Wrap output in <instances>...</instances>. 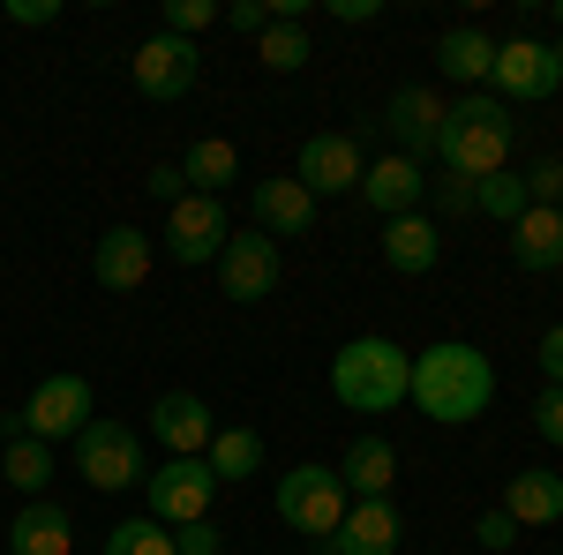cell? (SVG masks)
<instances>
[{
  "label": "cell",
  "instance_id": "obj_1",
  "mask_svg": "<svg viewBox=\"0 0 563 555\" xmlns=\"http://www.w3.org/2000/svg\"><path fill=\"white\" fill-rule=\"evenodd\" d=\"M496 398V360L466 338H443V345H421L413 353V384H406V406H421L429 421L443 428H466L488 413Z\"/></svg>",
  "mask_w": 563,
  "mask_h": 555
},
{
  "label": "cell",
  "instance_id": "obj_2",
  "mask_svg": "<svg viewBox=\"0 0 563 555\" xmlns=\"http://www.w3.org/2000/svg\"><path fill=\"white\" fill-rule=\"evenodd\" d=\"M511 143H519V121H511V106L504 98H459L451 113H443V135H435V158L451 180H488V173L511 166Z\"/></svg>",
  "mask_w": 563,
  "mask_h": 555
},
{
  "label": "cell",
  "instance_id": "obj_3",
  "mask_svg": "<svg viewBox=\"0 0 563 555\" xmlns=\"http://www.w3.org/2000/svg\"><path fill=\"white\" fill-rule=\"evenodd\" d=\"M406 384H413V353L398 338H346L331 353V398L346 406V413H398L406 406Z\"/></svg>",
  "mask_w": 563,
  "mask_h": 555
},
{
  "label": "cell",
  "instance_id": "obj_4",
  "mask_svg": "<svg viewBox=\"0 0 563 555\" xmlns=\"http://www.w3.org/2000/svg\"><path fill=\"white\" fill-rule=\"evenodd\" d=\"M278 518L301 533V541H331L339 533V518H346V480H339V466H294L286 480H278Z\"/></svg>",
  "mask_w": 563,
  "mask_h": 555
},
{
  "label": "cell",
  "instance_id": "obj_5",
  "mask_svg": "<svg viewBox=\"0 0 563 555\" xmlns=\"http://www.w3.org/2000/svg\"><path fill=\"white\" fill-rule=\"evenodd\" d=\"M76 473H84V488H98V496L143 488V435L121 428V421H90L76 435Z\"/></svg>",
  "mask_w": 563,
  "mask_h": 555
},
{
  "label": "cell",
  "instance_id": "obj_6",
  "mask_svg": "<svg viewBox=\"0 0 563 555\" xmlns=\"http://www.w3.org/2000/svg\"><path fill=\"white\" fill-rule=\"evenodd\" d=\"M143 503H151V518L174 533V525H196V518H211L218 503V473L203 466V458H166L158 473H143Z\"/></svg>",
  "mask_w": 563,
  "mask_h": 555
},
{
  "label": "cell",
  "instance_id": "obj_7",
  "mask_svg": "<svg viewBox=\"0 0 563 555\" xmlns=\"http://www.w3.org/2000/svg\"><path fill=\"white\" fill-rule=\"evenodd\" d=\"M196 76H203V53H196L188 38H166V31L143 38V45H135V60H129V84L143 90L151 106H180V98L196 90Z\"/></svg>",
  "mask_w": 563,
  "mask_h": 555
},
{
  "label": "cell",
  "instance_id": "obj_8",
  "mask_svg": "<svg viewBox=\"0 0 563 555\" xmlns=\"http://www.w3.org/2000/svg\"><path fill=\"white\" fill-rule=\"evenodd\" d=\"M15 428L38 435V443H76V435L90 428V384L84 376H45V384L23 398Z\"/></svg>",
  "mask_w": 563,
  "mask_h": 555
},
{
  "label": "cell",
  "instance_id": "obj_9",
  "mask_svg": "<svg viewBox=\"0 0 563 555\" xmlns=\"http://www.w3.org/2000/svg\"><path fill=\"white\" fill-rule=\"evenodd\" d=\"M233 241V218H225V196H180L166 211V256L174 263H218V248Z\"/></svg>",
  "mask_w": 563,
  "mask_h": 555
},
{
  "label": "cell",
  "instance_id": "obj_10",
  "mask_svg": "<svg viewBox=\"0 0 563 555\" xmlns=\"http://www.w3.org/2000/svg\"><path fill=\"white\" fill-rule=\"evenodd\" d=\"M211 270H218V286H225V300H271L278 278H286V256H278L271 233H233Z\"/></svg>",
  "mask_w": 563,
  "mask_h": 555
},
{
  "label": "cell",
  "instance_id": "obj_11",
  "mask_svg": "<svg viewBox=\"0 0 563 555\" xmlns=\"http://www.w3.org/2000/svg\"><path fill=\"white\" fill-rule=\"evenodd\" d=\"M488 84H496V98H504V106L556 98V90H563V76H556V45H541V38L496 45V68H488Z\"/></svg>",
  "mask_w": 563,
  "mask_h": 555
},
{
  "label": "cell",
  "instance_id": "obj_12",
  "mask_svg": "<svg viewBox=\"0 0 563 555\" xmlns=\"http://www.w3.org/2000/svg\"><path fill=\"white\" fill-rule=\"evenodd\" d=\"M361 173H368L361 143L339 135V129H323V135H308V143H301V173H294V180L323 203V196H353V188H361Z\"/></svg>",
  "mask_w": 563,
  "mask_h": 555
},
{
  "label": "cell",
  "instance_id": "obj_13",
  "mask_svg": "<svg viewBox=\"0 0 563 555\" xmlns=\"http://www.w3.org/2000/svg\"><path fill=\"white\" fill-rule=\"evenodd\" d=\"M443 98L435 90H421V84H406V90H390V106H384V129H390V143H398V158H435V135H443Z\"/></svg>",
  "mask_w": 563,
  "mask_h": 555
},
{
  "label": "cell",
  "instance_id": "obj_14",
  "mask_svg": "<svg viewBox=\"0 0 563 555\" xmlns=\"http://www.w3.org/2000/svg\"><path fill=\"white\" fill-rule=\"evenodd\" d=\"M151 263H158V241H151V233H135V225H106L98 248H90V278H98L106 293H135V286L151 278Z\"/></svg>",
  "mask_w": 563,
  "mask_h": 555
},
{
  "label": "cell",
  "instance_id": "obj_15",
  "mask_svg": "<svg viewBox=\"0 0 563 555\" xmlns=\"http://www.w3.org/2000/svg\"><path fill=\"white\" fill-rule=\"evenodd\" d=\"M398 541H406V518H398L390 496H376V503H346V518L323 541V555H398Z\"/></svg>",
  "mask_w": 563,
  "mask_h": 555
},
{
  "label": "cell",
  "instance_id": "obj_16",
  "mask_svg": "<svg viewBox=\"0 0 563 555\" xmlns=\"http://www.w3.org/2000/svg\"><path fill=\"white\" fill-rule=\"evenodd\" d=\"M151 435L166 443V458H203L218 421H211V406H203L196 390H166V398L151 406Z\"/></svg>",
  "mask_w": 563,
  "mask_h": 555
},
{
  "label": "cell",
  "instance_id": "obj_17",
  "mask_svg": "<svg viewBox=\"0 0 563 555\" xmlns=\"http://www.w3.org/2000/svg\"><path fill=\"white\" fill-rule=\"evenodd\" d=\"M249 211H256V233H271V241H301L308 225H316V196H308L294 173H271V180L249 188Z\"/></svg>",
  "mask_w": 563,
  "mask_h": 555
},
{
  "label": "cell",
  "instance_id": "obj_18",
  "mask_svg": "<svg viewBox=\"0 0 563 555\" xmlns=\"http://www.w3.org/2000/svg\"><path fill=\"white\" fill-rule=\"evenodd\" d=\"M496 511L511 518V525H556L563 518V473H549V466H526V473H511L504 480V503Z\"/></svg>",
  "mask_w": 563,
  "mask_h": 555
},
{
  "label": "cell",
  "instance_id": "obj_19",
  "mask_svg": "<svg viewBox=\"0 0 563 555\" xmlns=\"http://www.w3.org/2000/svg\"><path fill=\"white\" fill-rule=\"evenodd\" d=\"M384 263L398 270V278H429L435 263H443V233H435L421 211L384 218Z\"/></svg>",
  "mask_w": 563,
  "mask_h": 555
},
{
  "label": "cell",
  "instance_id": "obj_20",
  "mask_svg": "<svg viewBox=\"0 0 563 555\" xmlns=\"http://www.w3.org/2000/svg\"><path fill=\"white\" fill-rule=\"evenodd\" d=\"M339 480H346L353 503H376V496H390V480H398V451H390V435H353L346 458H339Z\"/></svg>",
  "mask_w": 563,
  "mask_h": 555
},
{
  "label": "cell",
  "instance_id": "obj_21",
  "mask_svg": "<svg viewBox=\"0 0 563 555\" xmlns=\"http://www.w3.org/2000/svg\"><path fill=\"white\" fill-rule=\"evenodd\" d=\"M0 480H8V488H23L31 503L53 488V443L23 435V428H15V413L0 421Z\"/></svg>",
  "mask_w": 563,
  "mask_h": 555
},
{
  "label": "cell",
  "instance_id": "obj_22",
  "mask_svg": "<svg viewBox=\"0 0 563 555\" xmlns=\"http://www.w3.org/2000/svg\"><path fill=\"white\" fill-rule=\"evenodd\" d=\"M8 555H76V518L60 503H23L15 525H8Z\"/></svg>",
  "mask_w": 563,
  "mask_h": 555
},
{
  "label": "cell",
  "instance_id": "obj_23",
  "mask_svg": "<svg viewBox=\"0 0 563 555\" xmlns=\"http://www.w3.org/2000/svg\"><path fill=\"white\" fill-rule=\"evenodd\" d=\"M421 188H429V180H421V166H413V158H398V151H390V158H376V166L361 173V196H368V211H384V218L421 211Z\"/></svg>",
  "mask_w": 563,
  "mask_h": 555
},
{
  "label": "cell",
  "instance_id": "obj_24",
  "mask_svg": "<svg viewBox=\"0 0 563 555\" xmlns=\"http://www.w3.org/2000/svg\"><path fill=\"white\" fill-rule=\"evenodd\" d=\"M511 263H519V270H541V278L563 270V211L556 203H533V211L511 225Z\"/></svg>",
  "mask_w": 563,
  "mask_h": 555
},
{
  "label": "cell",
  "instance_id": "obj_25",
  "mask_svg": "<svg viewBox=\"0 0 563 555\" xmlns=\"http://www.w3.org/2000/svg\"><path fill=\"white\" fill-rule=\"evenodd\" d=\"M180 180H188L196 196H225V188L241 180V151H233L225 135H196V143L180 151Z\"/></svg>",
  "mask_w": 563,
  "mask_h": 555
},
{
  "label": "cell",
  "instance_id": "obj_26",
  "mask_svg": "<svg viewBox=\"0 0 563 555\" xmlns=\"http://www.w3.org/2000/svg\"><path fill=\"white\" fill-rule=\"evenodd\" d=\"M435 68H443L451 84H488V68H496V38L474 31V23H459V31L435 38Z\"/></svg>",
  "mask_w": 563,
  "mask_h": 555
},
{
  "label": "cell",
  "instance_id": "obj_27",
  "mask_svg": "<svg viewBox=\"0 0 563 555\" xmlns=\"http://www.w3.org/2000/svg\"><path fill=\"white\" fill-rule=\"evenodd\" d=\"M203 466L218 473V488H225V480H249V473L263 466V435L256 428H218L211 451H203Z\"/></svg>",
  "mask_w": 563,
  "mask_h": 555
},
{
  "label": "cell",
  "instance_id": "obj_28",
  "mask_svg": "<svg viewBox=\"0 0 563 555\" xmlns=\"http://www.w3.org/2000/svg\"><path fill=\"white\" fill-rule=\"evenodd\" d=\"M474 211L496 218V225H519L526 211H533V196H526V173H488V180H474Z\"/></svg>",
  "mask_w": 563,
  "mask_h": 555
},
{
  "label": "cell",
  "instance_id": "obj_29",
  "mask_svg": "<svg viewBox=\"0 0 563 555\" xmlns=\"http://www.w3.org/2000/svg\"><path fill=\"white\" fill-rule=\"evenodd\" d=\"M256 60L271 68V76H301L308 68V31L301 23H271V31L256 38Z\"/></svg>",
  "mask_w": 563,
  "mask_h": 555
},
{
  "label": "cell",
  "instance_id": "obj_30",
  "mask_svg": "<svg viewBox=\"0 0 563 555\" xmlns=\"http://www.w3.org/2000/svg\"><path fill=\"white\" fill-rule=\"evenodd\" d=\"M98 555H174V533H166L158 518H121Z\"/></svg>",
  "mask_w": 563,
  "mask_h": 555
},
{
  "label": "cell",
  "instance_id": "obj_31",
  "mask_svg": "<svg viewBox=\"0 0 563 555\" xmlns=\"http://www.w3.org/2000/svg\"><path fill=\"white\" fill-rule=\"evenodd\" d=\"M211 23H225L218 0H166V38H196V31H211Z\"/></svg>",
  "mask_w": 563,
  "mask_h": 555
},
{
  "label": "cell",
  "instance_id": "obj_32",
  "mask_svg": "<svg viewBox=\"0 0 563 555\" xmlns=\"http://www.w3.org/2000/svg\"><path fill=\"white\" fill-rule=\"evenodd\" d=\"M174 555H225V533H218L211 518H196V525H174Z\"/></svg>",
  "mask_w": 563,
  "mask_h": 555
},
{
  "label": "cell",
  "instance_id": "obj_33",
  "mask_svg": "<svg viewBox=\"0 0 563 555\" xmlns=\"http://www.w3.org/2000/svg\"><path fill=\"white\" fill-rule=\"evenodd\" d=\"M225 31L263 38V31H271V0H233V8H225Z\"/></svg>",
  "mask_w": 563,
  "mask_h": 555
},
{
  "label": "cell",
  "instance_id": "obj_34",
  "mask_svg": "<svg viewBox=\"0 0 563 555\" xmlns=\"http://www.w3.org/2000/svg\"><path fill=\"white\" fill-rule=\"evenodd\" d=\"M533 428H541V443H556V451H563V390L541 384V398H533Z\"/></svg>",
  "mask_w": 563,
  "mask_h": 555
},
{
  "label": "cell",
  "instance_id": "obj_35",
  "mask_svg": "<svg viewBox=\"0 0 563 555\" xmlns=\"http://www.w3.org/2000/svg\"><path fill=\"white\" fill-rule=\"evenodd\" d=\"M474 541H481V548H488V555H504V548H519V525H511V518H504V511H481Z\"/></svg>",
  "mask_w": 563,
  "mask_h": 555
},
{
  "label": "cell",
  "instance_id": "obj_36",
  "mask_svg": "<svg viewBox=\"0 0 563 555\" xmlns=\"http://www.w3.org/2000/svg\"><path fill=\"white\" fill-rule=\"evenodd\" d=\"M533 360H541V384L563 390V323H549V331H541V353H533Z\"/></svg>",
  "mask_w": 563,
  "mask_h": 555
},
{
  "label": "cell",
  "instance_id": "obj_37",
  "mask_svg": "<svg viewBox=\"0 0 563 555\" xmlns=\"http://www.w3.org/2000/svg\"><path fill=\"white\" fill-rule=\"evenodd\" d=\"M526 196H533V203H556L563 196V158H541V166L526 173Z\"/></svg>",
  "mask_w": 563,
  "mask_h": 555
},
{
  "label": "cell",
  "instance_id": "obj_38",
  "mask_svg": "<svg viewBox=\"0 0 563 555\" xmlns=\"http://www.w3.org/2000/svg\"><path fill=\"white\" fill-rule=\"evenodd\" d=\"M143 188H151V196H158L166 211H174L180 196H188V180H180V166H151V180H143Z\"/></svg>",
  "mask_w": 563,
  "mask_h": 555
},
{
  "label": "cell",
  "instance_id": "obj_39",
  "mask_svg": "<svg viewBox=\"0 0 563 555\" xmlns=\"http://www.w3.org/2000/svg\"><path fill=\"white\" fill-rule=\"evenodd\" d=\"M60 8L53 0H8V23H23V31H38V23H53Z\"/></svg>",
  "mask_w": 563,
  "mask_h": 555
},
{
  "label": "cell",
  "instance_id": "obj_40",
  "mask_svg": "<svg viewBox=\"0 0 563 555\" xmlns=\"http://www.w3.org/2000/svg\"><path fill=\"white\" fill-rule=\"evenodd\" d=\"M331 15H339V23H376L384 0H331Z\"/></svg>",
  "mask_w": 563,
  "mask_h": 555
},
{
  "label": "cell",
  "instance_id": "obj_41",
  "mask_svg": "<svg viewBox=\"0 0 563 555\" xmlns=\"http://www.w3.org/2000/svg\"><path fill=\"white\" fill-rule=\"evenodd\" d=\"M556 31H563V0H556Z\"/></svg>",
  "mask_w": 563,
  "mask_h": 555
},
{
  "label": "cell",
  "instance_id": "obj_42",
  "mask_svg": "<svg viewBox=\"0 0 563 555\" xmlns=\"http://www.w3.org/2000/svg\"><path fill=\"white\" fill-rule=\"evenodd\" d=\"M556 76H563V45H556Z\"/></svg>",
  "mask_w": 563,
  "mask_h": 555
}]
</instances>
